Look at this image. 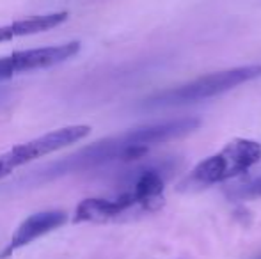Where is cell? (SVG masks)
<instances>
[{"instance_id": "1", "label": "cell", "mask_w": 261, "mask_h": 259, "mask_svg": "<svg viewBox=\"0 0 261 259\" xmlns=\"http://www.w3.org/2000/svg\"><path fill=\"white\" fill-rule=\"evenodd\" d=\"M199 125L201 121L196 118H181L132 128L119 135H114V137L101 138L73 155L48 163V165L34 170L31 176L21 178L20 181H16V185H23V187L25 185H39L45 181L68 176V174L86 172V170L100 169V167L119 162H134V160L148 155L149 149L155 146L185 137L190 131L199 128Z\"/></svg>"}, {"instance_id": "2", "label": "cell", "mask_w": 261, "mask_h": 259, "mask_svg": "<svg viewBox=\"0 0 261 259\" xmlns=\"http://www.w3.org/2000/svg\"><path fill=\"white\" fill-rule=\"evenodd\" d=\"M261 162V144L251 138H233L220 151L201 160L181 183L183 190L206 188L244 176Z\"/></svg>"}, {"instance_id": "3", "label": "cell", "mask_w": 261, "mask_h": 259, "mask_svg": "<svg viewBox=\"0 0 261 259\" xmlns=\"http://www.w3.org/2000/svg\"><path fill=\"white\" fill-rule=\"evenodd\" d=\"M258 76H261V66L256 64L210 73V75L196 78L189 83L153 94L144 101V105L146 107H176V105L196 103V101H203L227 93V91L234 89L242 83L251 82Z\"/></svg>"}, {"instance_id": "4", "label": "cell", "mask_w": 261, "mask_h": 259, "mask_svg": "<svg viewBox=\"0 0 261 259\" xmlns=\"http://www.w3.org/2000/svg\"><path fill=\"white\" fill-rule=\"evenodd\" d=\"M142 213H153V208L132 187L121 185L119 190L110 197H89L80 200L73 213V220L76 224H86V222L103 224Z\"/></svg>"}, {"instance_id": "5", "label": "cell", "mask_w": 261, "mask_h": 259, "mask_svg": "<svg viewBox=\"0 0 261 259\" xmlns=\"http://www.w3.org/2000/svg\"><path fill=\"white\" fill-rule=\"evenodd\" d=\"M80 52L79 41H68L61 45L41 46V48H31L14 52L11 55L0 57V82L13 78L18 73L36 71V69H46L52 66L62 64L73 59Z\"/></svg>"}, {"instance_id": "6", "label": "cell", "mask_w": 261, "mask_h": 259, "mask_svg": "<svg viewBox=\"0 0 261 259\" xmlns=\"http://www.w3.org/2000/svg\"><path fill=\"white\" fill-rule=\"evenodd\" d=\"M91 133V126L87 125H69L62 126V128L52 130L45 135H39V137L32 138L23 144H16L11 149H7L9 156L13 158L14 165L21 167L27 165V163L39 160L43 156H48L55 151H61V149L68 148L71 144H76L79 140L86 138Z\"/></svg>"}, {"instance_id": "7", "label": "cell", "mask_w": 261, "mask_h": 259, "mask_svg": "<svg viewBox=\"0 0 261 259\" xmlns=\"http://www.w3.org/2000/svg\"><path fill=\"white\" fill-rule=\"evenodd\" d=\"M66 222H68V213L62 210H45V211H38V213H32L31 217H27L16 227V231L13 233L6 249L0 252V257L2 259L9 257L11 254H14L21 247L31 245L34 240L62 227Z\"/></svg>"}, {"instance_id": "8", "label": "cell", "mask_w": 261, "mask_h": 259, "mask_svg": "<svg viewBox=\"0 0 261 259\" xmlns=\"http://www.w3.org/2000/svg\"><path fill=\"white\" fill-rule=\"evenodd\" d=\"M69 13L66 11H55V13L46 14H34V16L21 18V20H14L11 23L0 25V43L13 41L16 38H23V36H34L39 32H46L50 28L59 27L68 20Z\"/></svg>"}, {"instance_id": "9", "label": "cell", "mask_w": 261, "mask_h": 259, "mask_svg": "<svg viewBox=\"0 0 261 259\" xmlns=\"http://www.w3.org/2000/svg\"><path fill=\"white\" fill-rule=\"evenodd\" d=\"M227 195H229L231 199H240V200L258 199V197H261V176L249 181V183L237 185V187L227 192Z\"/></svg>"}, {"instance_id": "10", "label": "cell", "mask_w": 261, "mask_h": 259, "mask_svg": "<svg viewBox=\"0 0 261 259\" xmlns=\"http://www.w3.org/2000/svg\"><path fill=\"white\" fill-rule=\"evenodd\" d=\"M18 167L14 165V162H13V158L9 156V153H2L0 155V180H4V178H7V176H11V174L16 170Z\"/></svg>"}, {"instance_id": "11", "label": "cell", "mask_w": 261, "mask_h": 259, "mask_svg": "<svg viewBox=\"0 0 261 259\" xmlns=\"http://www.w3.org/2000/svg\"><path fill=\"white\" fill-rule=\"evenodd\" d=\"M7 89H4V87H0V103H4L6 101V98H7Z\"/></svg>"}]
</instances>
